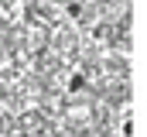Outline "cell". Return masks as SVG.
Here are the masks:
<instances>
[]
</instances>
